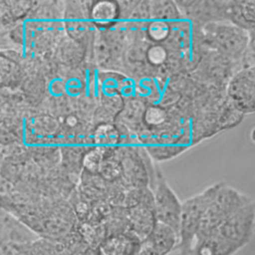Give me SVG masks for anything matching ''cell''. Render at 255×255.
I'll return each instance as SVG.
<instances>
[{"label":"cell","mask_w":255,"mask_h":255,"mask_svg":"<svg viewBox=\"0 0 255 255\" xmlns=\"http://www.w3.org/2000/svg\"><path fill=\"white\" fill-rule=\"evenodd\" d=\"M219 186L220 183H215L182 202L178 233L179 241L176 248L179 255L188 254L198 233L204 212L214 198Z\"/></svg>","instance_id":"cell-1"},{"label":"cell","mask_w":255,"mask_h":255,"mask_svg":"<svg viewBox=\"0 0 255 255\" xmlns=\"http://www.w3.org/2000/svg\"><path fill=\"white\" fill-rule=\"evenodd\" d=\"M248 202L250 200L245 198V195L230 186L220 183L214 198L204 212L196 236L207 235L216 231L231 214Z\"/></svg>","instance_id":"cell-2"},{"label":"cell","mask_w":255,"mask_h":255,"mask_svg":"<svg viewBox=\"0 0 255 255\" xmlns=\"http://www.w3.org/2000/svg\"><path fill=\"white\" fill-rule=\"evenodd\" d=\"M206 42L219 52L232 58L244 56L249 36L248 31L231 22H212L204 25Z\"/></svg>","instance_id":"cell-3"},{"label":"cell","mask_w":255,"mask_h":255,"mask_svg":"<svg viewBox=\"0 0 255 255\" xmlns=\"http://www.w3.org/2000/svg\"><path fill=\"white\" fill-rule=\"evenodd\" d=\"M151 191L157 221L172 227L179 233L182 202L168 185L160 169L155 170V175L151 180Z\"/></svg>","instance_id":"cell-4"},{"label":"cell","mask_w":255,"mask_h":255,"mask_svg":"<svg viewBox=\"0 0 255 255\" xmlns=\"http://www.w3.org/2000/svg\"><path fill=\"white\" fill-rule=\"evenodd\" d=\"M227 96L237 112L255 113V66L243 67L233 75L227 86Z\"/></svg>","instance_id":"cell-5"},{"label":"cell","mask_w":255,"mask_h":255,"mask_svg":"<svg viewBox=\"0 0 255 255\" xmlns=\"http://www.w3.org/2000/svg\"><path fill=\"white\" fill-rule=\"evenodd\" d=\"M255 226V203L248 202L231 214L216 230L225 239L243 247L253 234Z\"/></svg>","instance_id":"cell-6"},{"label":"cell","mask_w":255,"mask_h":255,"mask_svg":"<svg viewBox=\"0 0 255 255\" xmlns=\"http://www.w3.org/2000/svg\"><path fill=\"white\" fill-rule=\"evenodd\" d=\"M127 219L130 228L129 231L140 241H143L151 233L157 222L154 211L153 194L151 193L142 202L128 207Z\"/></svg>","instance_id":"cell-7"},{"label":"cell","mask_w":255,"mask_h":255,"mask_svg":"<svg viewBox=\"0 0 255 255\" xmlns=\"http://www.w3.org/2000/svg\"><path fill=\"white\" fill-rule=\"evenodd\" d=\"M63 16L64 29L67 34L73 41L82 44L88 36L92 24L89 17V8H83L79 2L67 3Z\"/></svg>","instance_id":"cell-8"},{"label":"cell","mask_w":255,"mask_h":255,"mask_svg":"<svg viewBox=\"0 0 255 255\" xmlns=\"http://www.w3.org/2000/svg\"><path fill=\"white\" fill-rule=\"evenodd\" d=\"M239 245L225 239L217 231L197 236L187 255H232Z\"/></svg>","instance_id":"cell-9"},{"label":"cell","mask_w":255,"mask_h":255,"mask_svg":"<svg viewBox=\"0 0 255 255\" xmlns=\"http://www.w3.org/2000/svg\"><path fill=\"white\" fill-rule=\"evenodd\" d=\"M178 241V233L172 227L157 221L151 233L141 241V244L157 255H168L177 248Z\"/></svg>","instance_id":"cell-10"},{"label":"cell","mask_w":255,"mask_h":255,"mask_svg":"<svg viewBox=\"0 0 255 255\" xmlns=\"http://www.w3.org/2000/svg\"><path fill=\"white\" fill-rule=\"evenodd\" d=\"M122 16L120 3L117 1H96L89 7V17L92 25L101 30H111Z\"/></svg>","instance_id":"cell-11"},{"label":"cell","mask_w":255,"mask_h":255,"mask_svg":"<svg viewBox=\"0 0 255 255\" xmlns=\"http://www.w3.org/2000/svg\"><path fill=\"white\" fill-rule=\"evenodd\" d=\"M225 19L245 30L255 26V0L226 2Z\"/></svg>","instance_id":"cell-12"},{"label":"cell","mask_w":255,"mask_h":255,"mask_svg":"<svg viewBox=\"0 0 255 255\" xmlns=\"http://www.w3.org/2000/svg\"><path fill=\"white\" fill-rule=\"evenodd\" d=\"M93 138L95 146L103 149L105 151V156H110L113 155L112 150L121 143L122 135L120 129L116 126L108 123L97 126Z\"/></svg>","instance_id":"cell-13"},{"label":"cell","mask_w":255,"mask_h":255,"mask_svg":"<svg viewBox=\"0 0 255 255\" xmlns=\"http://www.w3.org/2000/svg\"><path fill=\"white\" fill-rule=\"evenodd\" d=\"M150 16L153 20H159L174 25L182 16L176 2L171 1H151L150 2Z\"/></svg>","instance_id":"cell-14"},{"label":"cell","mask_w":255,"mask_h":255,"mask_svg":"<svg viewBox=\"0 0 255 255\" xmlns=\"http://www.w3.org/2000/svg\"><path fill=\"white\" fill-rule=\"evenodd\" d=\"M172 26L166 22L150 19V22L146 28V35L155 44H159L168 39L171 33Z\"/></svg>","instance_id":"cell-15"},{"label":"cell","mask_w":255,"mask_h":255,"mask_svg":"<svg viewBox=\"0 0 255 255\" xmlns=\"http://www.w3.org/2000/svg\"><path fill=\"white\" fill-rule=\"evenodd\" d=\"M123 170L122 163L115 158L114 155L106 156L101 164L99 174L103 176V178L107 180H116L121 177Z\"/></svg>","instance_id":"cell-16"},{"label":"cell","mask_w":255,"mask_h":255,"mask_svg":"<svg viewBox=\"0 0 255 255\" xmlns=\"http://www.w3.org/2000/svg\"><path fill=\"white\" fill-rule=\"evenodd\" d=\"M105 158V151L97 146L91 148L85 155L83 165L87 172L92 174L99 173L101 164Z\"/></svg>","instance_id":"cell-17"},{"label":"cell","mask_w":255,"mask_h":255,"mask_svg":"<svg viewBox=\"0 0 255 255\" xmlns=\"http://www.w3.org/2000/svg\"><path fill=\"white\" fill-rule=\"evenodd\" d=\"M166 118L167 114L163 108L153 105L145 109L142 121L149 127H157L163 124Z\"/></svg>","instance_id":"cell-18"},{"label":"cell","mask_w":255,"mask_h":255,"mask_svg":"<svg viewBox=\"0 0 255 255\" xmlns=\"http://www.w3.org/2000/svg\"><path fill=\"white\" fill-rule=\"evenodd\" d=\"M167 50L161 44H153L146 51L148 62L154 66H159L167 60Z\"/></svg>","instance_id":"cell-19"},{"label":"cell","mask_w":255,"mask_h":255,"mask_svg":"<svg viewBox=\"0 0 255 255\" xmlns=\"http://www.w3.org/2000/svg\"><path fill=\"white\" fill-rule=\"evenodd\" d=\"M247 31H248L249 41H248L246 52L243 56V58H245L247 62V64L244 67L255 66V26L248 29Z\"/></svg>","instance_id":"cell-20"},{"label":"cell","mask_w":255,"mask_h":255,"mask_svg":"<svg viewBox=\"0 0 255 255\" xmlns=\"http://www.w3.org/2000/svg\"><path fill=\"white\" fill-rule=\"evenodd\" d=\"M33 242H28V243L7 242V243H10L12 246V255H33L31 250V245Z\"/></svg>","instance_id":"cell-21"},{"label":"cell","mask_w":255,"mask_h":255,"mask_svg":"<svg viewBox=\"0 0 255 255\" xmlns=\"http://www.w3.org/2000/svg\"><path fill=\"white\" fill-rule=\"evenodd\" d=\"M250 139H251V141L255 144V126L251 128V130H250Z\"/></svg>","instance_id":"cell-22"}]
</instances>
